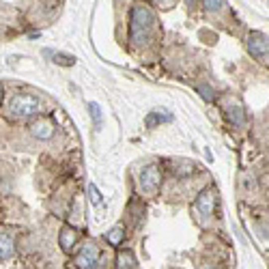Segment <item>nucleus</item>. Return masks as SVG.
<instances>
[{
	"label": "nucleus",
	"mask_w": 269,
	"mask_h": 269,
	"mask_svg": "<svg viewBox=\"0 0 269 269\" xmlns=\"http://www.w3.org/2000/svg\"><path fill=\"white\" fill-rule=\"evenodd\" d=\"M151 28H153V11L147 4H136L132 9V19H129V39L134 43L147 41Z\"/></svg>",
	"instance_id": "f257e3e1"
},
{
	"label": "nucleus",
	"mask_w": 269,
	"mask_h": 269,
	"mask_svg": "<svg viewBox=\"0 0 269 269\" xmlns=\"http://www.w3.org/2000/svg\"><path fill=\"white\" fill-rule=\"evenodd\" d=\"M39 108H41V101L35 95H15L9 103V110L15 119H28L39 112Z\"/></svg>",
	"instance_id": "f03ea898"
},
{
	"label": "nucleus",
	"mask_w": 269,
	"mask_h": 269,
	"mask_svg": "<svg viewBox=\"0 0 269 269\" xmlns=\"http://www.w3.org/2000/svg\"><path fill=\"white\" fill-rule=\"evenodd\" d=\"M160 181H162V173H160V166L155 164H149V166L142 168L140 173V189L147 194H153L157 187H160Z\"/></svg>",
	"instance_id": "7ed1b4c3"
},
{
	"label": "nucleus",
	"mask_w": 269,
	"mask_h": 269,
	"mask_svg": "<svg viewBox=\"0 0 269 269\" xmlns=\"http://www.w3.org/2000/svg\"><path fill=\"white\" fill-rule=\"evenodd\" d=\"M248 52L257 58H263L269 54V39L263 35V32H250L248 35Z\"/></svg>",
	"instance_id": "20e7f679"
},
{
	"label": "nucleus",
	"mask_w": 269,
	"mask_h": 269,
	"mask_svg": "<svg viewBox=\"0 0 269 269\" xmlns=\"http://www.w3.org/2000/svg\"><path fill=\"white\" fill-rule=\"evenodd\" d=\"M76 265L82 267V269H89V267H101L99 265V250H97L95 244H87L80 250L76 259Z\"/></svg>",
	"instance_id": "39448f33"
},
{
	"label": "nucleus",
	"mask_w": 269,
	"mask_h": 269,
	"mask_svg": "<svg viewBox=\"0 0 269 269\" xmlns=\"http://www.w3.org/2000/svg\"><path fill=\"white\" fill-rule=\"evenodd\" d=\"M196 209H198L200 215H205V218H209V215L213 213V209H215V192L213 189H205V192L196 198Z\"/></svg>",
	"instance_id": "423d86ee"
},
{
	"label": "nucleus",
	"mask_w": 269,
	"mask_h": 269,
	"mask_svg": "<svg viewBox=\"0 0 269 269\" xmlns=\"http://www.w3.org/2000/svg\"><path fill=\"white\" fill-rule=\"evenodd\" d=\"M58 244H61V248L65 252H71L74 246L78 244V231H74L71 226H65L61 231V235H58Z\"/></svg>",
	"instance_id": "0eeeda50"
},
{
	"label": "nucleus",
	"mask_w": 269,
	"mask_h": 269,
	"mask_svg": "<svg viewBox=\"0 0 269 269\" xmlns=\"http://www.w3.org/2000/svg\"><path fill=\"white\" fill-rule=\"evenodd\" d=\"M30 132H32V136H37L39 140H50V138L54 136V127H52L50 121H37L30 125Z\"/></svg>",
	"instance_id": "6e6552de"
},
{
	"label": "nucleus",
	"mask_w": 269,
	"mask_h": 269,
	"mask_svg": "<svg viewBox=\"0 0 269 269\" xmlns=\"http://www.w3.org/2000/svg\"><path fill=\"white\" fill-rule=\"evenodd\" d=\"M226 119L233 123L235 127H241L246 123V110L241 108V106H233V108H228L226 110Z\"/></svg>",
	"instance_id": "1a4fd4ad"
},
{
	"label": "nucleus",
	"mask_w": 269,
	"mask_h": 269,
	"mask_svg": "<svg viewBox=\"0 0 269 269\" xmlns=\"http://www.w3.org/2000/svg\"><path fill=\"white\" fill-rule=\"evenodd\" d=\"M173 121V114L168 112H151L147 114V119H144V123H147V127H155V125H162V123H170Z\"/></svg>",
	"instance_id": "9d476101"
},
{
	"label": "nucleus",
	"mask_w": 269,
	"mask_h": 269,
	"mask_svg": "<svg viewBox=\"0 0 269 269\" xmlns=\"http://www.w3.org/2000/svg\"><path fill=\"white\" fill-rule=\"evenodd\" d=\"M11 252H13L11 237H9V233H4V231H2V237H0V259L6 261V259L11 257Z\"/></svg>",
	"instance_id": "9b49d317"
},
{
	"label": "nucleus",
	"mask_w": 269,
	"mask_h": 269,
	"mask_svg": "<svg viewBox=\"0 0 269 269\" xmlns=\"http://www.w3.org/2000/svg\"><path fill=\"white\" fill-rule=\"evenodd\" d=\"M123 239H125V231H123V228H112V231L106 235V241L110 246H121Z\"/></svg>",
	"instance_id": "f8f14e48"
},
{
	"label": "nucleus",
	"mask_w": 269,
	"mask_h": 269,
	"mask_svg": "<svg viewBox=\"0 0 269 269\" xmlns=\"http://www.w3.org/2000/svg\"><path fill=\"white\" fill-rule=\"evenodd\" d=\"M116 267H138V261L134 259L132 252H121L116 259Z\"/></svg>",
	"instance_id": "ddd939ff"
},
{
	"label": "nucleus",
	"mask_w": 269,
	"mask_h": 269,
	"mask_svg": "<svg viewBox=\"0 0 269 269\" xmlns=\"http://www.w3.org/2000/svg\"><path fill=\"white\" fill-rule=\"evenodd\" d=\"M89 110H90V116H93L95 129H101V108H99V103L90 101V103H89Z\"/></svg>",
	"instance_id": "4468645a"
},
{
	"label": "nucleus",
	"mask_w": 269,
	"mask_h": 269,
	"mask_svg": "<svg viewBox=\"0 0 269 269\" xmlns=\"http://www.w3.org/2000/svg\"><path fill=\"white\" fill-rule=\"evenodd\" d=\"M202 6L207 11H220L224 6V0H202Z\"/></svg>",
	"instance_id": "2eb2a0df"
},
{
	"label": "nucleus",
	"mask_w": 269,
	"mask_h": 269,
	"mask_svg": "<svg viewBox=\"0 0 269 269\" xmlns=\"http://www.w3.org/2000/svg\"><path fill=\"white\" fill-rule=\"evenodd\" d=\"M196 90H198L200 97H202L205 101H211V99H213V90L209 89L207 84H198V87H196Z\"/></svg>",
	"instance_id": "dca6fc26"
},
{
	"label": "nucleus",
	"mask_w": 269,
	"mask_h": 269,
	"mask_svg": "<svg viewBox=\"0 0 269 269\" xmlns=\"http://www.w3.org/2000/svg\"><path fill=\"white\" fill-rule=\"evenodd\" d=\"M89 194H90V200H93V205H101L103 198H101V194H99V189H97L93 183L89 185Z\"/></svg>",
	"instance_id": "f3484780"
},
{
	"label": "nucleus",
	"mask_w": 269,
	"mask_h": 269,
	"mask_svg": "<svg viewBox=\"0 0 269 269\" xmlns=\"http://www.w3.org/2000/svg\"><path fill=\"white\" fill-rule=\"evenodd\" d=\"M54 63H61V65H74L76 61L71 56H65V54H54Z\"/></svg>",
	"instance_id": "a211bd4d"
}]
</instances>
